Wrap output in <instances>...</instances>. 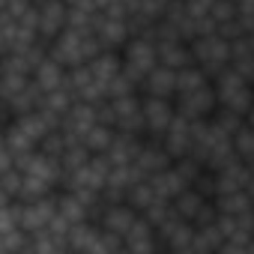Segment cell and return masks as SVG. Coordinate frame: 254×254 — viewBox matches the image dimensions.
<instances>
[{"instance_id":"1","label":"cell","mask_w":254,"mask_h":254,"mask_svg":"<svg viewBox=\"0 0 254 254\" xmlns=\"http://www.w3.org/2000/svg\"><path fill=\"white\" fill-rule=\"evenodd\" d=\"M99 51H102V45H99L96 33L87 30V27H69V24H66V27L48 42V54H51L60 66H66V69L87 63V60L96 57Z\"/></svg>"},{"instance_id":"2","label":"cell","mask_w":254,"mask_h":254,"mask_svg":"<svg viewBox=\"0 0 254 254\" xmlns=\"http://www.w3.org/2000/svg\"><path fill=\"white\" fill-rule=\"evenodd\" d=\"M212 90H215V102L224 111H233L239 117L248 114V108L254 105V84L248 78H242L239 72H233L230 66L221 69L212 78Z\"/></svg>"},{"instance_id":"3","label":"cell","mask_w":254,"mask_h":254,"mask_svg":"<svg viewBox=\"0 0 254 254\" xmlns=\"http://www.w3.org/2000/svg\"><path fill=\"white\" fill-rule=\"evenodd\" d=\"M156 63H159V51H156V36L153 33H132L126 39V45L120 48V69L135 84H141L144 75Z\"/></svg>"},{"instance_id":"4","label":"cell","mask_w":254,"mask_h":254,"mask_svg":"<svg viewBox=\"0 0 254 254\" xmlns=\"http://www.w3.org/2000/svg\"><path fill=\"white\" fill-rule=\"evenodd\" d=\"M189 48H191V60L209 75V78H215L221 69H227V63H230V39H224L221 33H200V36H194L191 42H189Z\"/></svg>"},{"instance_id":"5","label":"cell","mask_w":254,"mask_h":254,"mask_svg":"<svg viewBox=\"0 0 254 254\" xmlns=\"http://www.w3.org/2000/svg\"><path fill=\"white\" fill-rule=\"evenodd\" d=\"M174 108H177V114H183V117H189V120H209V117L215 114V108H218L212 81L203 84V87L177 93V96H174Z\"/></svg>"},{"instance_id":"6","label":"cell","mask_w":254,"mask_h":254,"mask_svg":"<svg viewBox=\"0 0 254 254\" xmlns=\"http://www.w3.org/2000/svg\"><path fill=\"white\" fill-rule=\"evenodd\" d=\"M141 111H144V138H159L168 132L171 120L177 117L174 99H162V96H141Z\"/></svg>"},{"instance_id":"7","label":"cell","mask_w":254,"mask_h":254,"mask_svg":"<svg viewBox=\"0 0 254 254\" xmlns=\"http://www.w3.org/2000/svg\"><path fill=\"white\" fill-rule=\"evenodd\" d=\"M36 6V33L42 42H51L69 24V6L63 0H39Z\"/></svg>"},{"instance_id":"8","label":"cell","mask_w":254,"mask_h":254,"mask_svg":"<svg viewBox=\"0 0 254 254\" xmlns=\"http://www.w3.org/2000/svg\"><path fill=\"white\" fill-rule=\"evenodd\" d=\"M93 33L99 39V45L105 51H120L129 39V18H114V15H105V12H96L93 15Z\"/></svg>"},{"instance_id":"9","label":"cell","mask_w":254,"mask_h":254,"mask_svg":"<svg viewBox=\"0 0 254 254\" xmlns=\"http://www.w3.org/2000/svg\"><path fill=\"white\" fill-rule=\"evenodd\" d=\"M123 251H132V254H153V251H162L159 245V236H156V227L147 215H138L132 221V227L126 230L123 236Z\"/></svg>"},{"instance_id":"10","label":"cell","mask_w":254,"mask_h":254,"mask_svg":"<svg viewBox=\"0 0 254 254\" xmlns=\"http://www.w3.org/2000/svg\"><path fill=\"white\" fill-rule=\"evenodd\" d=\"M132 165H135V171H138L141 177H153V174L165 171L168 165H174V159H171V153L165 150V144H162L159 138H144Z\"/></svg>"},{"instance_id":"11","label":"cell","mask_w":254,"mask_h":254,"mask_svg":"<svg viewBox=\"0 0 254 254\" xmlns=\"http://www.w3.org/2000/svg\"><path fill=\"white\" fill-rule=\"evenodd\" d=\"M194 123H197V120H189V117H183V114H177V117L171 120L168 132L162 135V144H165V150L171 153V159L189 156L191 138H194Z\"/></svg>"},{"instance_id":"12","label":"cell","mask_w":254,"mask_h":254,"mask_svg":"<svg viewBox=\"0 0 254 254\" xmlns=\"http://www.w3.org/2000/svg\"><path fill=\"white\" fill-rule=\"evenodd\" d=\"M138 90H141V96H162V99H174V93H177V69L156 63V66L144 75V81L138 84Z\"/></svg>"},{"instance_id":"13","label":"cell","mask_w":254,"mask_h":254,"mask_svg":"<svg viewBox=\"0 0 254 254\" xmlns=\"http://www.w3.org/2000/svg\"><path fill=\"white\" fill-rule=\"evenodd\" d=\"M251 183V171H248V162L242 159H230L224 162L221 168H215V194H227V191H242L248 189Z\"/></svg>"},{"instance_id":"14","label":"cell","mask_w":254,"mask_h":254,"mask_svg":"<svg viewBox=\"0 0 254 254\" xmlns=\"http://www.w3.org/2000/svg\"><path fill=\"white\" fill-rule=\"evenodd\" d=\"M156 51H159V63L171 66V69H183V66L194 63L189 42L180 39V36H159L156 39Z\"/></svg>"},{"instance_id":"15","label":"cell","mask_w":254,"mask_h":254,"mask_svg":"<svg viewBox=\"0 0 254 254\" xmlns=\"http://www.w3.org/2000/svg\"><path fill=\"white\" fill-rule=\"evenodd\" d=\"M227 66L254 84V48H251V42H248V33L230 39V63H227Z\"/></svg>"},{"instance_id":"16","label":"cell","mask_w":254,"mask_h":254,"mask_svg":"<svg viewBox=\"0 0 254 254\" xmlns=\"http://www.w3.org/2000/svg\"><path fill=\"white\" fill-rule=\"evenodd\" d=\"M147 180L153 183L156 194H159V197H165V200H174L183 189H189V183H186V177L180 174V168H177V165H168L165 171H159V174H153V177H147Z\"/></svg>"},{"instance_id":"17","label":"cell","mask_w":254,"mask_h":254,"mask_svg":"<svg viewBox=\"0 0 254 254\" xmlns=\"http://www.w3.org/2000/svg\"><path fill=\"white\" fill-rule=\"evenodd\" d=\"M215 209H218V212H227V215L248 212V209H251L248 189H242V191H227V194H215Z\"/></svg>"},{"instance_id":"18","label":"cell","mask_w":254,"mask_h":254,"mask_svg":"<svg viewBox=\"0 0 254 254\" xmlns=\"http://www.w3.org/2000/svg\"><path fill=\"white\" fill-rule=\"evenodd\" d=\"M114 135H117V132H114V126H105V123H96V126H93V129H90V132L84 135V141H81V144H84V147H87L90 153H105V150L111 147V141H114Z\"/></svg>"},{"instance_id":"19","label":"cell","mask_w":254,"mask_h":254,"mask_svg":"<svg viewBox=\"0 0 254 254\" xmlns=\"http://www.w3.org/2000/svg\"><path fill=\"white\" fill-rule=\"evenodd\" d=\"M233 153L242 162H254V126L242 123L239 129L233 132Z\"/></svg>"},{"instance_id":"20","label":"cell","mask_w":254,"mask_h":254,"mask_svg":"<svg viewBox=\"0 0 254 254\" xmlns=\"http://www.w3.org/2000/svg\"><path fill=\"white\" fill-rule=\"evenodd\" d=\"M245 123H248V126H254V105L248 108V114H245Z\"/></svg>"},{"instance_id":"21","label":"cell","mask_w":254,"mask_h":254,"mask_svg":"<svg viewBox=\"0 0 254 254\" xmlns=\"http://www.w3.org/2000/svg\"><path fill=\"white\" fill-rule=\"evenodd\" d=\"M248 197H251V209H254V183H248Z\"/></svg>"}]
</instances>
